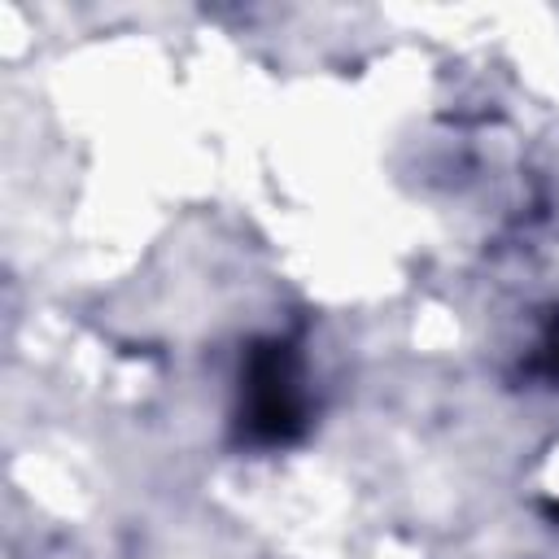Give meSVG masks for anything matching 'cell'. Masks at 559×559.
Listing matches in <instances>:
<instances>
[{
    "mask_svg": "<svg viewBox=\"0 0 559 559\" xmlns=\"http://www.w3.org/2000/svg\"><path fill=\"white\" fill-rule=\"evenodd\" d=\"M245 419L249 432L262 441H284L301 424V389H297V362L288 345H266L249 358L245 376Z\"/></svg>",
    "mask_w": 559,
    "mask_h": 559,
    "instance_id": "cell-1",
    "label": "cell"
},
{
    "mask_svg": "<svg viewBox=\"0 0 559 559\" xmlns=\"http://www.w3.org/2000/svg\"><path fill=\"white\" fill-rule=\"evenodd\" d=\"M542 371H546L550 380H559V319H555V328H550V336H546V345H542Z\"/></svg>",
    "mask_w": 559,
    "mask_h": 559,
    "instance_id": "cell-2",
    "label": "cell"
}]
</instances>
